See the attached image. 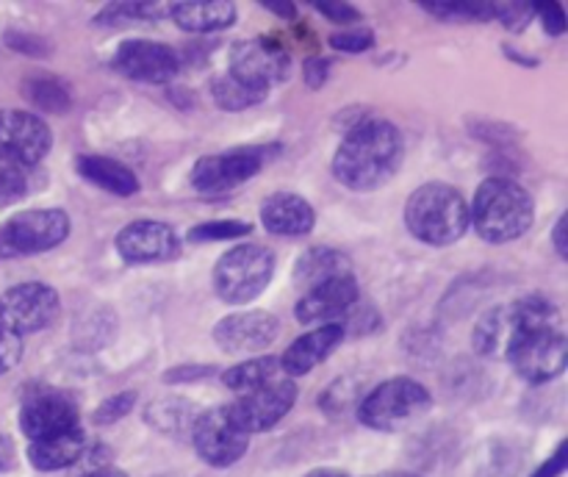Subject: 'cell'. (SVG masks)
Wrapping results in <instances>:
<instances>
[{
  "label": "cell",
  "instance_id": "7",
  "mask_svg": "<svg viewBox=\"0 0 568 477\" xmlns=\"http://www.w3.org/2000/svg\"><path fill=\"white\" fill-rule=\"evenodd\" d=\"M70 236V216L61 209L22 211L0 225V258L48 253Z\"/></svg>",
  "mask_w": 568,
  "mask_h": 477
},
{
  "label": "cell",
  "instance_id": "38",
  "mask_svg": "<svg viewBox=\"0 0 568 477\" xmlns=\"http://www.w3.org/2000/svg\"><path fill=\"white\" fill-rule=\"evenodd\" d=\"M532 9L541 14V22L544 28H547V33H552V37H564L566 33V11L560 3H532Z\"/></svg>",
  "mask_w": 568,
  "mask_h": 477
},
{
  "label": "cell",
  "instance_id": "44",
  "mask_svg": "<svg viewBox=\"0 0 568 477\" xmlns=\"http://www.w3.org/2000/svg\"><path fill=\"white\" fill-rule=\"evenodd\" d=\"M186 372H192V380L194 377H200V375H211V366H194V369H186ZM175 383V380H189V375H181V369H175V372H166V383Z\"/></svg>",
  "mask_w": 568,
  "mask_h": 477
},
{
  "label": "cell",
  "instance_id": "45",
  "mask_svg": "<svg viewBox=\"0 0 568 477\" xmlns=\"http://www.w3.org/2000/svg\"><path fill=\"white\" fill-rule=\"evenodd\" d=\"M264 6L270 11H275L277 17H286V20H294V14H297L294 3H264Z\"/></svg>",
  "mask_w": 568,
  "mask_h": 477
},
{
  "label": "cell",
  "instance_id": "29",
  "mask_svg": "<svg viewBox=\"0 0 568 477\" xmlns=\"http://www.w3.org/2000/svg\"><path fill=\"white\" fill-rule=\"evenodd\" d=\"M31 192V166L0 153V209L14 205Z\"/></svg>",
  "mask_w": 568,
  "mask_h": 477
},
{
  "label": "cell",
  "instance_id": "23",
  "mask_svg": "<svg viewBox=\"0 0 568 477\" xmlns=\"http://www.w3.org/2000/svg\"><path fill=\"white\" fill-rule=\"evenodd\" d=\"M83 449H87V436H83V430L78 427V430L61 433V436L31 442V447H28V458H31V464L37 466L39 471H59V469H67V466L78 464Z\"/></svg>",
  "mask_w": 568,
  "mask_h": 477
},
{
  "label": "cell",
  "instance_id": "19",
  "mask_svg": "<svg viewBox=\"0 0 568 477\" xmlns=\"http://www.w3.org/2000/svg\"><path fill=\"white\" fill-rule=\"evenodd\" d=\"M344 336H347V331H344V325H338V322H327V325L300 336L281 358L286 377L308 375L314 366H320L322 361H327V355L344 342Z\"/></svg>",
  "mask_w": 568,
  "mask_h": 477
},
{
  "label": "cell",
  "instance_id": "37",
  "mask_svg": "<svg viewBox=\"0 0 568 477\" xmlns=\"http://www.w3.org/2000/svg\"><path fill=\"white\" fill-rule=\"evenodd\" d=\"M331 44L344 53H364L375 44V37L369 31H347V33H333Z\"/></svg>",
  "mask_w": 568,
  "mask_h": 477
},
{
  "label": "cell",
  "instance_id": "17",
  "mask_svg": "<svg viewBox=\"0 0 568 477\" xmlns=\"http://www.w3.org/2000/svg\"><path fill=\"white\" fill-rule=\"evenodd\" d=\"M231 75L270 89L272 81L288 75L286 50L266 39H242L231 50Z\"/></svg>",
  "mask_w": 568,
  "mask_h": 477
},
{
  "label": "cell",
  "instance_id": "41",
  "mask_svg": "<svg viewBox=\"0 0 568 477\" xmlns=\"http://www.w3.org/2000/svg\"><path fill=\"white\" fill-rule=\"evenodd\" d=\"M327 78V61H320V59H311L305 61V81H308V87H322Z\"/></svg>",
  "mask_w": 568,
  "mask_h": 477
},
{
  "label": "cell",
  "instance_id": "27",
  "mask_svg": "<svg viewBox=\"0 0 568 477\" xmlns=\"http://www.w3.org/2000/svg\"><path fill=\"white\" fill-rule=\"evenodd\" d=\"M266 92H270L266 87H255V83L239 81V78H233L231 72H225V75H220L214 83H211V98H214L216 105L225 111H244L250 109V105H258L261 100L266 98Z\"/></svg>",
  "mask_w": 568,
  "mask_h": 477
},
{
  "label": "cell",
  "instance_id": "15",
  "mask_svg": "<svg viewBox=\"0 0 568 477\" xmlns=\"http://www.w3.org/2000/svg\"><path fill=\"white\" fill-rule=\"evenodd\" d=\"M116 253L128 264H159L181 253V238L166 222L136 220L116 233Z\"/></svg>",
  "mask_w": 568,
  "mask_h": 477
},
{
  "label": "cell",
  "instance_id": "14",
  "mask_svg": "<svg viewBox=\"0 0 568 477\" xmlns=\"http://www.w3.org/2000/svg\"><path fill=\"white\" fill-rule=\"evenodd\" d=\"M111 64L125 78L142 83H170L181 70L175 50L170 44L150 42V39H128V42H122Z\"/></svg>",
  "mask_w": 568,
  "mask_h": 477
},
{
  "label": "cell",
  "instance_id": "48",
  "mask_svg": "<svg viewBox=\"0 0 568 477\" xmlns=\"http://www.w3.org/2000/svg\"><path fill=\"white\" fill-rule=\"evenodd\" d=\"M377 477H419L414 471H386V475H377Z\"/></svg>",
  "mask_w": 568,
  "mask_h": 477
},
{
  "label": "cell",
  "instance_id": "21",
  "mask_svg": "<svg viewBox=\"0 0 568 477\" xmlns=\"http://www.w3.org/2000/svg\"><path fill=\"white\" fill-rule=\"evenodd\" d=\"M172 20L178 22L181 31L189 33H214L225 31L236 22L239 9L236 3H227V0H194V3H175L170 6Z\"/></svg>",
  "mask_w": 568,
  "mask_h": 477
},
{
  "label": "cell",
  "instance_id": "20",
  "mask_svg": "<svg viewBox=\"0 0 568 477\" xmlns=\"http://www.w3.org/2000/svg\"><path fill=\"white\" fill-rule=\"evenodd\" d=\"M261 225L275 236H305L314 231V205L294 192H277L261 205Z\"/></svg>",
  "mask_w": 568,
  "mask_h": 477
},
{
  "label": "cell",
  "instance_id": "42",
  "mask_svg": "<svg viewBox=\"0 0 568 477\" xmlns=\"http://www.w3.org/2000/svg\"><path fill=\"white\" fill-rule=\"evenodd\" d=\"M11 466H14V444H11L9 436L0 433V475L9 471Z\"/></svg>",
  "mask_w": 568,
  "mask_h": 477
},
{
  "label": "cell",
  "instance_id": "46",
  "mask_svg": "<svg viewBox=\"0 0 568 477\" xmlns=\"http://www.w3.org/2000/svg\"><path fill=\"white\" fill-rule=\"evenodd\" d=\"M83 477H128V475H125V471H120V469H111V466H100V469L87 471Z\"/></svg>",
  "mask_w": 568,
  "mask_h": 477
},
{
  "label": "cell",
  "instance_id": "26",
  "mask_svg": "<svg viewBox=\"0 0 568 477\" xmlns=\"http://www.w3.org/2000/svg\"><path fill=\"white\" fill-rule=\"evenodd\" d=\"M281 377H286L281 358H275V355H258V358H247L242 361V364L231 366V369L222 375V383H225L231 392L244 394L250 392V388L264 386V383L281 380Z\"/></svg>",
  "mask_w": 568,
  "mask_h": 477
},
{
  "label": "cell",
  "instance_id": "10",
  "mask_svg": "<svg viewBox=\"0 0 568 477\" xmlns=\"http://www.w3.org/2000/svg\"><path fill=\"white\" fill-rule=\"evenodd\" d=\"M294 399H297V386H294L292 377H281V380L264 383V386L239 394L231 410L250 436V433L272 430L294 408Z\"/></svg>",
  "mask_w": 568,
  "mask_h": 477
},
{
  "label": "cell",
  "instance_id": "25",
  "mask_svg": "<svg viewBox=\"0 0 568 477\" xmlns=\"http://www.w3.org/2000/svg\"><path fill=\"white\" fill-rule=\"evenodd\" d=\"M510 336H514V314H510V305H497V308L486 311L480 316V322L475 325L471 344H475V349L480 355L497 358V355H505Z\"/></svg>",
  "mask_w": 568,
  "mask_h": 477
},
{
  "label": "cell",
  "instance_id": "16",
  "mask_svg": "<svg viewBox=\"0 0 568 477\" xmlns=\"http://www.w3.org/2000/svg\"><path fill=\"white\" fill-rule=\"evenodd\" d=\"M281 333L277 316L266 311H236L214 325V342L222 353H261Z\"/></svg>",
  "mask_w": 568,
  "mask_h": 477
},
{
  "label": "cell",
  "instance_id": "12",
  "mask_svg": "<svg viewBox=\"0 0 568 477\" xmlns=\"http://www.w3.org/2000/svg\"><path fill=\"white\" fill-rule=\"evenodd\" d=\"M53 148V133L42 116L31 111L0 109V153L20 161L22 166H33Z\"/></svg>",
  "mask_w": 568,
  "mask_h": 477
},
{
  "label": "cell",
  "instance_id": "3",
  "mask_svg": "<svg viewBox=\"0 0 568 477\" xmlns=\"http://www.w3.org/2000/svg\"><path fill=\"white\" fill-rule=\"evenodd\" d=\"M405 225L419 242L447 247L469 227V205L449 183H422L405 203Z\"/></svg>",
  "mask_w": 568,
  "mask_h": 477
},
{
  "label": "cell",
  "instance_id": "32",
  "mask_svg": "<svg viewBox=\"0 0 568 477\" xmlns=\"http://www.w3.org/2000/svg\"><path fill=\"white\" fill-rule=\"evenodd\" d=\"M422 9L442 20H491L494 3H425Z\"/></svg>",
  "mask_w": 568,
  "mask_h": 477
},
{
  "label": "cell",
  "instance_id": "22",
  "mask_svg": "<svg viewBox=\"0 0 568 477\" xmlns=\"http://www.w3.org/2000/svg\"><path fill=\"white\" fill-rule=\"evenodd\" d=\"M75 166L81 177H87L89 183H94L103 192L116 194V197H131V194L139 192V181L133 170L120 164V161L105 159V155H78Z\"/></svg>",
  "mask_w": 568,
  "mask_h": 477
},
{
  "label": "cell",
  "instance_id": "33",
  "mask_svg": "<svg viewBox=\"0 0 568 477\" xmlns=\"http://www.w3.org/2000/svg\"><path fill=\"white\" fill-rule=\"evenodd\" d=\"M133 405H136V392L111 394L109 399H103V403L94 408L92 419L98 422V425H111V422H116V419H122L125 414H131Z\"/></svg>",
  "mask_w": 568,
  "mask_h": 477
},
{
  "label": "cell",
  "instance_id": "5",
  "mask_svg": "<svg viewBox=\"0 0 568 477\" xmlns=\"http://www.w3.org/2000/svg\"><path fill=\"white\" fill-rule=\"evenodd\" d=\"M433 405L430 392L414 377H392L372 388L358 405V419L372 430H403L427 414Z\"/></svg>",
  "mask_w": 568,
  "mask_h": 477
},
{
  "label": "cell",
  "instance_id": "9",
  "mask_svg": "<svg viewBox=\"0 0 568 477\" xmlns=\"http://www.w3.org/2000/svg\"><path fill=\"white\" fill-rule=\"evenodd\" d=\"M61 300L53 286L39 281L17 283L0 294V325L14 336L39 333L59 316Z\"/></svg>",
  "mask_w": 568,
  "mask_h": 477
},
{
  "label": "cell",
  "instance_id": "4",
  "mask_svg": "<svg viewBox=\"0 0 568 477\" xmlns=\"http://www.w3.org/2000/svg\"><path fill=\"white\" fill-rule=\"evenodd\" d=\"M505 358L514 364L521 380L536 383V386L555 380L564 375L568 361L564 325H521L514 314V336L505 349Z\"/></svg>",
  "mask_w": 568,
  "mask_h": 477
},
{
  "label": "cell",
  "instance_id": "39",
  "mask_svg": "<svg viewBox=\"0 0 568 477\" xmlns=\"http://www.w3.org/2000/svg\"><path fill=\"white\" fill-rule=\"evenodd\" d=\"M564 469H566V442L560 444L558 453H555L552 458H549L532 477H560L564 475Z\"/></svg>",
  "mask_w": 568,
  "mask_h": 477
},
{
  "label": "cell",
  "instance_id": "6",
  "mask_svg": "<svg viewBox=\"0 0 568 477\" xmlns=\"http://www.w3.org/2000/svg\"><path fill=\"white\" fill-rule=\"evenodd\" d=\"M275 255L264 244H236L214 266V292L231 305L253 303L270 286Z\"/></svg>",
  "mask_w": 568,
  "mask_h": 477
},
{
  "label": "cell",
  "instance_id": "40",
  "mask_svg": "<svg viewBox=\"0 0 568 477\" xmlns=\"http://www.w3.org/2000/svg\"><path fill=\"white\" fill-rule=\"evenodd\" d=\"M9 48H14V50H26V53H31V55H44L48 53V48H44V44H39V39H33V37H22V33H9Z\"/></svg>",
  "mask_w": 568,
  "mask_h": 477
},
{
  "label": "cell",
  "instance_id": "35",
  "mask_svg": "<svg viewBox=\"0 0 568 477\" xmlns=\"http://www.w3.org/2000/svg\"><path fill=\"white\" fill-rule=\"evenodd\" d=\"M20 355H22L20 336H14V333L6 331V327L0 325V375L14 369V366L20 364Z\"/></svg>",
  "mask_w": 568,
  "mask_h": 477
},
{
  "label": "cell",
  "instance_id": "2",
  "mask_svg": "<svg viewBox=\"0 0 568 477\" xmlns=\"http://www.w3.org/2000/svg\"><path fill=\"white\" fill-rule=\"evenodd\" d=\"M532 220H536V205L521 183L510 177H488L477 186L469 222L480 238L491 244L514 242L530 231Z\"/></svg>",
  "mask_w": 568,
  "mask_h": 477
},
{
  "label": "cell",
  "instance_id": "24",
  "mask_svg": "<svg viewBox=\"0 0 568 477\" xmlns=\"http://www.w3.org/2000/svg\"><path fill=\"white\" fill-rule=\"evenodd\" d=\"M338 275H349V258L331 247H311L294 264V283L305 292Z\"/></svg>",
  "mask_w": 568,
  "mask_h": 477
},
{
  "label": "cell",
  "instance_id": "36",
  "mask_svg": "<svg viewBox=\"0 0 568 477\" xmlns=\"http://www.w3.org/2000/svg\"><path fill=\"white\" fill-rule=\"evenodd\" d=\"M314 9L320 14H325L327 20L336 22V26H355L361 20V11L353 3H336V0H325V3H314Z\"/></svg>",
  "mask_w": 568,
  "mask_h": 477
},
{
  "label": "cell",
  "instance_id": "28",
  "mask_svg": "<svg viewBox=\"0 0 568 477\" xmlns=\"http://www.w3.org/2000/svg\"><path fill=\"white\" fill-rule=\"evenodd\" d=\"M22 94H26V100L33 105V109L48 111V114H64V111L72 105L70 89L50 75L26 78V83H22Z\"/></svg>",
  "mask_w": 568,
  "mask_h": 477
},
{
  "label": "cell",
  "instance_id": "34",
  "mask_svg": "<svg viewBox=\"0 0 568 477\" xmlns=\"http://www.w3.org/2000/svg\"><path fill=\"white\" fill-rule=\"evenodd\" d=\"M532 14H536L532 3H494V17H499L508 31H525Z\"/></svg>",
  "mask_w": 568,
  "mask_h": 477
},
{
  "label": "cell",
  "instance_id": "30",
  "mask_svg": "<svg viewBox=\"0 0 568 477\" xmlns=\"http://www.w3.org/2000/svg\"><path fill=\"white\" fill-rule=\"evenodd\" d=\"M253 233V225L242 220H214L203 222V225L192 227L189 238L192 242H233V238H242Z\"/></svg>",
  "mask_w": 568,
  "mask_h": 477
},
{
  "label": "cell",
  "instance_id": "31",
  "mask_svg": "<svg viewBox=\"0 0 568 477\" xmlns=\"http://www.w3.org/2000/svg\"><path fill=\"white\" fill-rule=\"evenodd\" d=\"M181 405L183 403H166V399L164 403H153L148 408V414H144V419H150L155 427H159V430H164V433H181L183 427H189V430H192L194 414L189 410V405L181 410V414H175Z\"/></svg>",
  "mask_w": 568,
  "mask_h": 477
},
{
  "label": "cell",
  "instance_id": "8",
  "mask_svg": "<svg viewBox=\"0 0 568 477\" xmlns=\"http://www.w3.org/2000/svg\"><path fill=\"white\" fill-rule=\"evenodd\" d=\"M192 444L209 466L225 469L247 453L250 436L233 416L231 405L203 410L192 422Z\"/></svg>",
  "mask_w": 568,
  "mask_h": 477
},
{
  "label": "cell",
  "instance_id": "43",
  "mask_svg": "<svg viewBox=\"0 0 568 477\" xmlns=\"http://www.w3.org/2000/svg\"><path fill=\"white\" fill-rule=\"evenodd\" d=\"M566 220L568 216L566 214H560L558 216V225H555V231H552V238H555V250H558V255L560 258H568V244H566Z\"/></svg>",
  "mask_w": 568,
  "mask_h": 477
},
{
  "label": "cell",
  "instance_id": "47",
  "mask_svg": "<svg viewBox=\"0 0 568 477\" xmlns=\"http://www.w3.org/2000/svg\"><path fill=\"white\" fill-rule=\"evenodd\" d=\"M305 477H349V475H344V471H338V469H316Z\"/></svg>",
  "mask_w": 568,
  "mask_h": 477
},
{
  "label": "cell",
  "instance_id": "1",
  "mask_svg": "<svg viewBox=\"0 0 568 477\" xmlns=\"http://www.w3.org/2000/svg\"><path fill=\"white\" fill-rule=\"evenodd\" d=\"M405 142L388 120H361L353 125L333 155V175L342 186L372 192L397 175Z\"/></svg>",
  "mask_w": 568,
  "mask_h": 477
},
{
  "label": "cell",
  "instance_id": "18",
  "mask_svg": "<svg viewBox=\"0 0 568 477\" xmlns=\"http://www.w3.org/2000/svg\"><path fill=\"white\" fill-rule=\"evenodd\" d=\"M358 303V281L353 275H338L331 277V281L320 283V286L308 288L303 297L297 300V319L303 325H314V322H322L327 325L336 316L347 314L353 305Z\"/></svg>",
  "mask_w": 568,
  "mask_h": 477
},
{
  "label": "cell",
  "instance_id": "11",
  "mask_svg": "<svg viewBox=\"0 0 568 477\" xmlns=\"http://www.w3.org/2000/svg\"><path fill=\"white\" fill-rule=\"evenodd\" d=\"M264 166V150L236 148L216 155H203L192 170V186L203 194H220L247 183Z\"/></svg>",
  "mask_w": 568,
  "mask_h": 477
},
{
  "label": "cell",
  "instance_id": "13",
  "mask_svg": "<svg viewBox=\"0 0 568 477\" xmlns=\"http://www.w3.org/2000/svg\"><path fill=\"white\" fill-rule=\"evenodd\" d=\"M20 427L31 442H42V438L78 430L81 427V414H78L75 399L44 388V392L26 397L20 410Z\"/></svg>",
  "mask_w": 568,
  "mask_h": 477
}]
</instances>
